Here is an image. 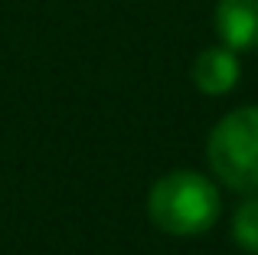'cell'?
Returning <instances> with one entry per match:
<instances>
[{"instance_id":"obj_1","label":"cell","mask_w":258,"mask_h":255,"mask_svg":"<svg viewBox=\"0 0 258 255\" xmlns=\"http://www.w3.org/2000/svg\"><path fill=\"white\" fill-rule=\"evenodd\" d=\"M219 190L196 170H173L157 180L147 197V213L154 226L173 236H196L206 232L219 219Z\"/></svg>"},{"instance_id":"obj_2","label":"cell","mask_w":258,"mask_h":255,"mask_svg":"<svg viewBox=\"0 0 258 255\" xmlns=\"http://www.w3.org/2000/svg\"><path fill=\"white\" fill-rule=\"evenodd\" d=\"M209 164L232 190H258V105L232 111L213 128Z\"/></svg>"},{"instance_id":"obj_3","label":"cell","mask_w":258,"mask_h":255,"mask_svg":"<svg viewBox=\"0 0 258 255\" xmlns=\"http://www.w3.org/2000/svg\"><path fill=\"white\" fill-rule=\"evenodd\" d=\"M216 30L229 49H255L258 0H219L216 4Z\"/></svg>"},{"instance_id":"obj_4","label":"cell","mask_w":258,"mask_h":255,"mask_svg":"<svg viewBox=\"0 0 258 255\" xmlns=\"http://www.w3.org/2000/svg\"><path fill=\"white\" fill-rule=\"evenodd\" d=\"M193 82L206 95H226L239 82V59L229 46L219 49H203L193 62Z\"/></svg>"},{"instance_id":"obj_5","label":"cell","mask_w":258,"mask_h":255,"mask_svg":"<svg viewBox=\"0 0 258 255\" xmlns=\"http://www.w3.org/2000/svg\"><path fill=\"white\" fill-rule=\"evenodd\" d=\"M235 239L245 252L258 255V197H248L235 213Z\"/></svg>"}]
</instances>
